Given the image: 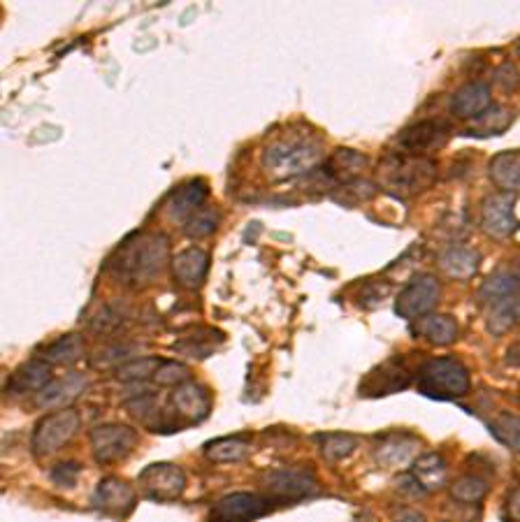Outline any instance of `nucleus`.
<instances>
[{
  "label": "nucleus",
  "mask_w": 520,
  "mask_h": 522,
  "mask_svg": "<svg viewBox=\"0 0 520 522\" xmlns=\"http://www.w3.org/2000/svg\"><path fill=\"white\" fill-rule=\"evenodd\" d=\"M168 258V237L158 232H140L117 251L112 270L121 284L149 286L165 270Z\"/></svg>",
  "instance_id": "1"
},
{
  "label": "nucleus",
  "mask_w": 520,
  "mask_h": 522,
  "mask_svg": "<svg viewBox=\"0 0 520 522\" xmlns=\"http://www.w3.org/2000/svg\"><path fill=\"white\" fill-rule=\"evenodd\" d=\"M323 161V147L316 137L295 135L284 137L265 149L263 168L274 179H293L300 174L314 172L316 165Z\"/></svg>",
  "instance_id": "2"
},
{
  "label": "nucleus",
  "mask_w": 520,
  "mask_h": 522,
  "mask_svg": "<svg viewBox=\"0 0 520 522\" xmlns=\"http://www.w3.org/2000/svg\"><path fill=\"white\" fill-rule=\"evenodd\" d=\"M379 179L397 198H411L435 184L437 165L428 156L393 154L379 165Z\"/></svg>",
  "instance_id": "3"
},
{
  "label": "nucleus",
  "mask_w": 520,
  "mask_h": 522,
  "mask_svg": "<svg viewBox=\"0 0 520 522\" xmlns=\"http://www.w3.org/2000/svg\"><path fill=\"white\" fill-rule=\"evenodd\" d=\"M416 388L430 400H460L469 393V372L455 358H432L418 369Z\"/></svg>",
  "instance_id": "4"
},
{
  "label": "nucleus",
  "mask_w": 520,
  "mask_h": 522,
  "mask_svg": "<svg viewBox=\"0 0 520 522\" xmlns=\"http://www.w3.org/2000/svg\"><path fill=\"white\" fill-rule=\"evenodd\" d=\"M79 425H82V418H79V413L72 409V406L47 413V416L35 425L33 451L38 453L40 458L61 451V448L75 437Z\"/></svg>",
  "instance_id": "5"
},
{
  "label": "nucleus",
  "mask_w": 520,
  "mask_h": 522,
  "mask_svg": "<svg viewBox=\"0 0 520 522\" xmlns=\"http://www.w3.org/2000/svg\"><path fill=\"white\" fill-rule=\"evenodd\" d=\"M442 297V286L432 274H421V277L411 279V284L397 295L395 314L407 321L430 316V311L439 304Z\"/></svg>",
  "instance_id": "6"
},
{
  "label": "nucleus",
  "mask_w": 520,
  "mask_h": 522,
  "mask_svg": "<svg viewBox=\"0 0 520 522\" xmlns=\"http://www.w3.org/2000/svg\"><path fill=\"white\" fill-rule=\"evenodd\" d=\"M272 502L274 499L254 492H233L212 506L207 522H251L270 513Z\"/></svg>",
  "instance_id": "7"
},
{
  "label": "nucleus",
  "mask_w": 520,
  "mask_h": 522,
  "mask_svg": "<svg viewBox=\"0 0 520 522\" xmlns=\"http://www.w3.org/2000/svg\"><path fill=\"white\" fill-rule=\"evenodd\" d=\"M137 483L142 485L144 495L149 499H156V502H170V499H177L184 495L186 474L177 467V464L158 462V464H149V467L140 474V478H137Z\"/></svg>",
  "instance_id": "8"
},
{
  "label": "nucleus",
  "mask_w": 520,
  "mask_h": 522,
  "mask_svg": "<svg viewBox=\"0 0 520 522\" xmlns=\"http://www.w3.org/2000/svg\"><path fill=\"white\" fill-rule=\"evenodd\" d=\"M265 492L270 499L279 502V499H302L314 495L319 488L314 471L309 469H272L263 476Z\"/></svg>",
  "instance_id": "9"
},
{
  "label": "nucleus",
  "mask_w": 520,
  "mask_h": 522,
  "mask_svg": "<svg viewBox=\"0 0 520 522\" xmlns=\"http://www.w3.org/2000/svg\"><path fill=\"white\" fill-rule=\"evenodd\" d=\"M137 444L135 432L126 425H100L91 432V451L100 464H112L124 460L133 453Z\"/></svg>",
  "instance_id": "10"
},
{
  "label": "nucleus",
  "mask_w": 520,
  "mask_h": 522,
  "mask_svg": "<svg viewBox=\"0 0 520 522\" xmlns=\"http://www.w3.org/2000/svg\"><path fill=\"white\" fill-rule=\"evenodd\" d=\"M481 226L490 237L497 239L514 235L520 228V219L516 216V200L511 198V193H495L483 200Z\"/></svg>",
  "instance_id": "11"
},
{
  "label": "nucleus",
  "mask_w": 520,
  "mask_h": 522,
  "mask_svg": "<svg viewBox=\"0 0 520 522\" xmlns=\"http://www.w3.org/2000/svg\"><path fill=\"white\" fill-rule=\"evenodd\" d=\"M411 383V372L404 365L402 358L386 360L384 365H379L377 369H372L370 374L365 376V381L360 383V395L363 397H384L400 393Z\"/></svg>",
  "instance_id": "12"
},
{
  "label": "nucleus",
  "mask_w": 520,
  "mask_h": 522,
  "mask_svg": "<svg viewBox=\"0 0 520 522\" xmlns=\"http://www.w3.org/2000/svg\"><path fill=\"white\" fill-rule=\"evenodd\" d=\"M449 130L451 128L444 121H421L400 133L397 144H400L402 154L425 156L444 147L449 140Z\"/></svg>",
  "instance_id": "13"
},
{
  "label": "nucleus",
  "mask_w": 520,
  "mask_h": 522,
  "mask_svg": "<svg viewBox=\"0 0 520 522\" xmlns=\"http://www.w3.org/2000/svg\"><path fill=\"white\" fill-rule=\"evenodd\" d=\"M418 448H421V441H418L414 434L390 432L384 434V437H379L377 444H374V460H377L381 467L400 469L407 467L409 462L414 464Z\"/></svg>",
  "instance_id": "14"
},
{
  "label": "nucleus",
  "mask_w": 520,
  "mask_h": 522,
  "mask_svg": "<svg viewBox=\"0 0 520 522\" xmlns=\"http://www.w3.org/2000/svg\"><path fill=\"white\" fill-rule=\"evenodd\" d=\"M207 195H209V188H207L205 181H200V179L179 186L177 191L170 195L168 207H165V212H168V219L182 223V226H184V223L189 221L193 214H198L200 209H205L202 205H205Z\"/></svg>",
  "instance_id": "15"
},
{
  "label": "nucleus",
  "mask_w": 520,
  "mask_h": 522,
  "mask_svg": "<svg viewBox=\"0 0 520 522\" xmlns=\"http://www.w3.org/2000/svg\"><path fill=\"white\" fill-rule=\"evenodd\" d=\"M170 404L177 416H182L186 423H200L209 416V395L198 383L186 381L177 386L170 395Z\"/></svg>",
  "instance_id": "16"
},
{
  "label": "nucleus",
  "mask_w": 520,
  "mask_h": 522,
  "mask_svg": "<svg viewBox=\"0 0 520 522\" xmlns=\"http://www.w3.org/2000/svg\"><path fill=\"white\" fill-rule=\"evenodd\" d=\"M52 383V365L45 360H31L21 365L7 381V393L10 395H38L42 388Z\"/></svg>",
  "instance_id": "17"
},
{
  "label": "nucleus",
  "mask_w": 520,
  "mask_h": 522,
  "mask_svg": "<svg viewBox=\"0 0 520 522\" xmlns=\"http://www.w3.org/2000/svg\"><path fill=\"white\" fill-rule=\"evenodd\" d=\"M86 388V376L84 374H68L63 379H56L49 383L47 388H42L38 395H35V406L40 409H59V406L70 404L75 397L84 393Z\"/></svg>",
  "instance_id": "18"
},
{
  "label": "nucleus",
  "mask_w": 520,
  "mask_h": 522,
  "mask_svg": "<svg viewBox=\"0 0 520 522\" xmlns=\"http://www.w3.org/2000/svg\"><path fill=\"white\" fill-rule=\"evenodd\" d=\"M493 107V100H490V89L488 84L483 82H469L462 86V89L455 93L451 100V110L460 119L474 121L476 116H481L486 110Z\"/></svg>",
  "instance_id": "19"
},
{
  "label": "nucleus",
  "mask_w": 520,
  "mask_h": 522,
  "mask_svg": "<svg viewBox=\"0 0 520 522\" xmlns=\"http://www.w3.org/2000/svg\"><path fill=\"white\" fill-rule=\"evenodd\" d=\"M209 270V256L200 249H186L172 260V274L186 288H200Z\"/></svg>",
  "instance_id": "20"
},
{
  "label": "nucleus",
  "mask_w": 520,
  "mask_h": 522,
  "mask_svg": "<svg viewBox=\"0 0 520 522\" xmlns=\"http://www.w3.org/2000/svg\"><path fill=\"white\" fill-rule=\"evenodd\" d=\"M96 506H100L103 511L117 513V516H124L135 506V492L126 481L110 476L98 485Z\"/></svg>",
  "instance_id": "21"
},
{
  "label": "nucleus",
  "mask_w": 520,
  "mask_h": 522,
  "mask_svg": "<svg viewBox=\"0 0 520 522\" xmlns=\"http://www.w3.org/2000/svg\"><path fill=\"white\" fill-rule=\"evenodd\" d=\"M439 267L446 277L451 279H469L474 277L481 265V253L469 249V246H451L439 256Z\"/></svg>",
  "instance_id": "22"
},
{
  "label": "nucleus",
  "mask_w": 520,
  "mask_h": 522,
  "mask_svg": "<svg viewBox=\"0 0 520 522\" xmlns=\"http://www.w3.org/2000/svg\"><path fill=\"white\" fill-rule=\"evenodd\" d=\"M411 476L425 492H435L446 483V460L439 453H423L411 464Z\"/></svg>",
  "instance_id": "23"
},
{
  "label": "nucleus",
  "mask_w": 520,
  "mask_h": 522,
  "mask_svg": "<svg viewBox=\"0 0 520 522\" xmlns=\"http://www.w3.org/2000/svg\"><path fill=\"white\" fill-rule=\"evenodd\" d=\"M518 293H520V274L511 270H497L483 281V286L479 288V300L493 307V304L507 300V297Z\"/></svg>",
  "instance_id": "24"
},
{
  "label": "nucleus",
  "mask_w": 520,
  "mask_h": 522,
  "mask_svg": "<svg viewBox=\"0 0 520 522\" xmlns=\"http://www.w3.org/2000/svg\"><path fill=\"white\" fill-rule=\"evenodd\" d=\"M490 179L504 193H520V151H504L490 161Z\"/></svg>",
  "instance_id": "25"
},
{
  "label": "nucleus",
  "mask_w": 520,
  "mask_h": 522,
  "mask_svg": "<svg viewBox=\"0 0 520 522\" xmlns=\"http://www.w3.org/2000/svg\"><path fill=\"white\" fill-rule=\"evenodd\" d=\"M416 335L428 339L435 346H449L458 339V323L451 316H423L421 321L414 325Z\"/></svg>",
  "instance_id": "26"
},
{
  "label": "nucleus",
  "mask_w": 520,
  "mask_h": 522,
  "mask_svg": "<svg viewBox=\"0 0 520 522\" xmlns=\"http://www.w3.org/2000/svg\"><path fill=\"white\" fill-rule=\"evenodd\" d=\"M518 325H520V293L493 304V309H490L488 321H486V330L490 332V335L502 337L514 328H518Z\"/></svg>",
  "instance_id": "27"
},
{
  "label": "nucleus",
  "mask_w": 520,
  "mask_h": 522,
  "mask_svg": "<svg viewBox=\"0 0 520 522\" xmlns=\"http://www.w3.org/2000/svg\"><path fill=\"white\" fill-rule=\"evenodd\" d=\"M316 444H319V451L325 460L342 462L349 458V455L356 453L358 439L346 432H330V434H319V437H316Z\"/></svg>",
  "instance_id": "28"
},
{
  "label": "nucleus",
  "mask_w": 520,
  "mask_h": 522,
  "mask_svg": "<svg viewBox=\"0 0 520 522\" xmlns=\"http://www.w3.org/2000/svg\"><path fill=\"white\" fill-rule=\"evenodd\" d=\"M488 430L502 446H507L514 453H520V418L516 413L500 411L497 416L488 418Z\"/></svg>",
  "instance_id": "29"
},
{
  "label": "nucleus",
  "mask_w": 520,
  "mask_h": 522,
  "mask_svg": "<svg viewBox=\"0 0 520 522\" xmlns=\"http://www.w3.org/2000/svg\"><path fill=\"white\" fill-rule=\"evenodd\" d=\"M249 444L244 437H223L205 444V458L212 462H237L247 458Z\"/></svg>",
  "instance_id": "30"
},
{
  "label": "nucleus",
  "mask_w": 520,
  "mask_h": 522,
  "mask_svg": "<svg viewBox=\"0 0 520 522\" xmlns=\"http://www.w3.org/2000/svg\"><path fill=\"white\" fill-rule=\"evenodd\" d=\"M82 355L84 339L79 335H65L42 353V360H45L47 365H72V362H77Z\"/></svg>",
  "instance_id": "31"
},
{
  "label": "nucleus",
  "mask_w": 520,
  "mask_h": 522,
  "mask_svg": "<svg viewBox=\"0 0 520 522\" xmlns=\"http://www.w3.org/2000/svg\"><path fill=\"white\" fill-rule=\"evenodd\" d=\"M511 114L504 107H490V110L469 121V135H500L509 128Z\"/></svg>",
  "instance_id": "32"
},
{
  "label": "nucleus",
  "mask_w": 520,
  "mask_h": 522,
  "mask_svg": "<svg viewBox=\"0 0 520 522\" xmlns=\"http://www.w3.org/2000/svg\"><path fill=\"white\" fill-rule=\"evenodd\" d=\"M205 335H209V330H205V328L191 330L189 335L179 339L177 351L184 353V355H191V358H198V360L207 358V355L221 344L223 337H221V332H219V335H214V337H205Z\"/></svg>",
  "instance_id": "33"
},
{
  "label": "nucleus",
  "mask_w": 520,
  "mask_h": 522,
  "mask_svg": "<svg viewBox=\"0 0 520 522\" xmlns=\"http://www.w3.org/2000/svg\"><path fill=\"white\" fill-rule=\"evenodd\" d=\"M451 497L460 504H479L488 495V481L481 476H462L451 485Z\"/></svg>",
  "instance_id": "34"
},
{
  "label": "nucleus",
  "mask_w": 520,
  "mask_h": 522,
  "mask_svg": "<svg viewBox=\"0 0 520 522\" xmlns=\"http://www.w3.org/2000/svg\"><path fill=\"white\" fill-rule=\"evenodd\" d=\"M161 365H163L161 358H137L126 362V365H121L117 372H114V376L124 383H140L144 379H151Z\"/></svg>",
  "instance_id": "35"
},
{
  "label": "nucleus",
  "mask_w": 520,
  "mask_h": 522,
  "mask_svg": "<svg viewBox=\"0 0 520 522\" xmlns=\"http://www.w3.org/2000/svg\"><path fill=\"white\" fill-rule=\"evenodd\" d=\"M137 351H142L140 344H112V346H105L103 351L96 353V358H93V367L98 369H112V367H121L130 362V358Z\"/></svg>",
  "instance_id": "36"
},
{
  "label": "nucleus",
  "mask_w": 520,
  "mask_h": 522,
  "mask_svg": "<svg viewBox=\"0 0 520 522\" xmlns=\"http://www.w3.org/2000/svg\"><path fill=\"white\" fill-rule=\"evenodd\" d=\"M377 193V186L372 181L365 179H351L346 184H339V191L335 193V200L342 202V205H356V202L370 200L372 195Z\"/></svg>",
  "instance_id": "37"
},
{
  "label": "nucleus",
  "mask_w": 520,
  "mask_h": 522,
  "mask_svg": "<svg viewBox=\"0 0 520 522\" xmlns=\"http://www.w3.org/2000/svg\"><path fill=\"white\" fill-rule=\"evenodd\" d=\"M216 228H219V214H216L214 209H207V207L200 209L198 214H193L191 219L184 223V232L193 239L212 235Z\"/></svg>",
  "instance_id": "38"
},
{
  "label": "nucleus",
  "mask_w": 520,
  "mask_h": 522,
  "mask_svg": "<svg viewBox=\"0 0 520 522\" xmlns=\"http://www.w3.org/2000/svg\"><path fill=\"white\" fill-rule=\"evenodd\" d=\"M124 318H126L124 311L114 307V304H107V307H103L96 316H93L89 328L93 332H100V335H110V332L119 330L121 325H124Z\"/></svg>",
  "instance_id": "39"
},
{
  "label": "nucleus",
  "mask_w": 520,
  "mask_h": 522,
  "mask_svg": "<svg viewBox=\"0 0 520 522\" xmlns=\"http://www.w3.org/2000/svg\"><path fill=\"white\" fill-rule=\"evenodd\" d=\"M154 381L158 386H182V383L189 381V369H186L182 362H163L158 367V372L154 374Z\"/></svg>",
  "instance_id": "40"
},
{
  "label": "nucleus",
  "mask_w": 520,
  "mask_h": 522,
  "mask_svg": "<svg viewBox=\"0 0 520 522\" xmlns=\"http://www.w3.org/2000/svg\"><path fill=\"white\" fill-rule=\"evenodd\" d=\"M77 474H79L77 462H63V464H56V469L52 471V481L56 485H61V488H72L77 481Z\"/></svg>",
  "instance_id": "41"
},
{
  "label": "nucleus",
  "mask_w": 520,
  "mask_h": 522,
  "mask_svg": "<svg viewBox=\"0 0 520 522\" xmlns=\"http://www.w3.org/2000/svg\"><path fill=\"white\" fill-rule=\"evenodd\" d=\"M507 516H509V520L520 522V485L511 490V495L507 499Z\"/></svg>",
  "instance_id": "42"
},
{
  "label": "nucleus",
  "mask_w": 520,
  "mask_h": 522,
  "mask_svg": "<svg viewBox=\"0 0 520 522\" xmlns=\"http://www.w3.org/2000/svg\"><path fill=\"white\" fill-rule=\"evenodd\" d=\"M393 522H425V516L416 509H397L393 513Z\"/></svg>",
  "instance_id": "43"
},
{
  "label": "nucleus",
  "mask_w": 520,
  "mask_h": 522,
  "mask_svg": "<svg viewBox=\"0 0 520 522\" xmlns=\"http://www.w3.org/2000/svg\"><path fill=\"white\" fill-rule=\"evenodd\" d=\"M518 54H520V49H518Z\"/></svg>",
  "instance_id": "44"
}]
</instances>
